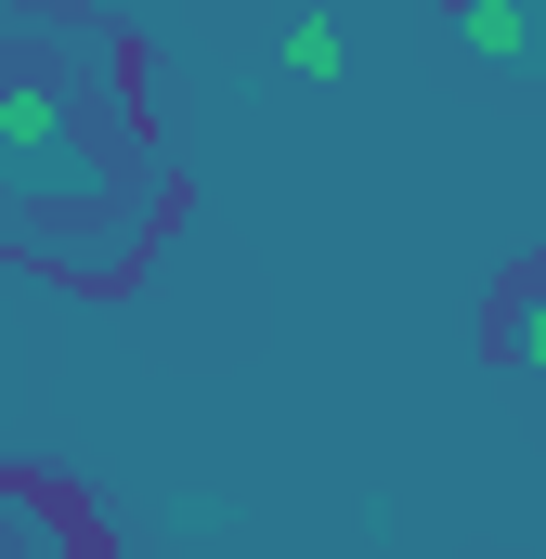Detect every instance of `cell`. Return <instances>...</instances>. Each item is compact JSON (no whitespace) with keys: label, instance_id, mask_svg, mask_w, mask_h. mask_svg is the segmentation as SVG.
<instances>
[{"label":"cell","instance_id":"7a4b0ae2","mask_svg":"<svg viewBox=\"0 0 546 559\" xmlns=\"http://www.w3.org/2000/svg\"><path fill=\"white\" fill-rule=\"evenodd\" d=\"M468 66H546V0H455Z\"/></svg>","mask_w":546,"mask_h":559},{"label":"cell","instance_id":"6da1fadb","mask_svg":"<svg viewBox=\"0 0 546 559\" xmlns=\"http://www.w3.org/2000/svg\"><path fill=\"white\" fill-rule=\"evenodd\" d=\"M0 195L26 209H105V143L79 131L52 66H0Z\"/></svg>","mask_w":546,"mask_h":559},{"label":"cell","instance_id":"277c9868","mask_svg":"<svg viewBox=\"0 0 546 559\" xmlns=\"http://www.w3.org/2000/svg\"><path fill=\"white\" fill-rule=\"evenodd\" d=\"M339 66H352V52H339V26H325V13H299V26H286V79H339Z\"/></svg>","mask_w":546,"mask_h":559},{"label":"cell","instance_id":"3957f363","mask_svg":"<svg viewBox=\"0 0 546 559\" xmlns=\"http://www.w3.org/2000/svg\"><path fill=\"white\" fill-rule=\"evenodd\" d=\"M495 352L546 391V261H534V274H508V299H495Z\"/></svg>","mask_w":546,"mask_h":559}]
</instances>
